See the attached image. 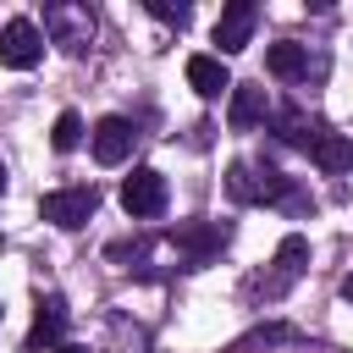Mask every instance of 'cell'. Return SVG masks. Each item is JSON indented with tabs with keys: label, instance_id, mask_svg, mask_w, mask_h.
<instances>
[{
	"label": "cell",
	"instance_id": "10",
	"mask_svg": "<svg viewBox=\"0 0 353 353\" xmlns=\"http://www.w3.org/2000/svg\"><path fill=\"white\" fill-rule=\"evenodd\" d=\"M61 331H66V303L61 298H44L39 314H33V331H28V353H55L61 347Z\"/></svg>",
	"mask_w": 353,
	"mask_h": 353
},
{
	"label": "cell",
	"instance_id": "13",
	"mask_svg": "<svg viewBox=\"0 0 353 353\" xmlns=\"http://www.w3.org/2000/svg\"><path fill=\"white\" fill-rule=\"evenodd\" d=\"M276 138H281V143H292V149H309V154H314V143L325 138V127H320V121H309L303 110H281V116H276Z\"/></svg>",
	"mask_w": 353,
	"mask_h": 353
},
{
	"label": "cell",
	"instance_id": "8",
	"mask_svg": "<svg viewBox=\"0 0 353 353\" xmlns=\"http://www.w3.org/2000/svg\"><path fill=\"white\" fill-rule=\"evenodd\" d=\"M132 138H138V132H132L127 116H105V121H94V132H88L99 165H121V160L132 154Z\"/></svg>",
	"mask_w": 353,
	"mask_h": 353
},
{
	"label": "cell",
	"instance_id": "5",
	"mask_svg": "<svg viewBox=\"0 0 353 353\" xmlns=\"http://www.w3.org/2000/svg\"><path fill=\"white\" fill-rule=\"evenodd\" d=\"M121 210H127L132 221L160 215V210H165V176H160L154 165H138V171L121 182Z\"/></svg>",
	"mask_w": 353,
	"mask_h": 353
},
{
	"label": "cell",
	"instance_id": "18",
	"mask_svg": "<svg viewBox=\"0 0 353 353\" xmlns=\"http://www.w3.org/2000/svg\"><path fill=\"white\" fill-rule=\"evenodd\" d=\"M55 353H88V347H77V342H61V347H55Z\"/></svg>",
	"mask_w": 353,
	"mask_h": 353
},
{
	"label": "cell",
	"instance_id": "15",
	"mask_svg": "<svg viewBox=\"0 0 353 353\" xmlns=\"http://www.w3.org/2000/svg\"><path fill=\"white\" fill-rule=\"evenodd\" d=\"M314 165H320L325 176L353 171V138H347V132H325V138L314 143Z\"/></svg>",
	"mask_w": 353,
	"mask_h": 353
},
{
	"label": "cell",
	"instance_id": "17",
	"mask_svg": "<svg viewBox=\"0 0 353 353\" xmlns=\"http://www.w3.org/2000/svg\"><path fill=\"white\" fill-rule=\"evenodd\" d=\"M149 17H160V22H176V28H182V22L193 17V6H182V0H176V6H171V0H149Z\"/></svg>",
	"mask_w": 353,
	"mask_h": 353
},
{
	"label": "cell",
	"instance_id": "11",
	"mask_svg": "<svg viewBox=\"0 0 353 353\" xmlns=\"http://www.w3.org/2000/svg\"><path fill=\"white\" fill-rule=\"evenodd\" d=\"M44 28H50V33H55V44H61V50H72V55H77V50L88 44V33H94L88 11H66V6H50V11H44Z\"/></svg>",
	"mask_w": 353,
	"mask_h": 353
},
{
	"label": "cell",
	"instance_id": "6",
	"mask_svg": "<svg viewBox=\"0 0 353 353\" xmlns=\"http://www.w3.org/2000/svg\"><path fill=\"white\" fill-rule=\"evenodd\" d=\"M39 55H44V33H39L28 17H11V22L0 28V61H6L11 72H28V66H39Z\"/></svg>",
	"mask_w": 353,
	"mask_h": 353
},
{
	"label": "cell",
	"instance_id": "4",
	"mask_svg": "<svg viewBox=\"0 0 353 353\" xmlns=\"http://www.w3.org/2000/svg\"><path fill=\"white\" fill-rule=\"evenodd\" d=\"M303 270H309V243L292 232V237H281V248H276V259H270V276H259L254 292H259V298H281Z\"/></svg>",
	"mask_w": 353,
	"mask_h": 353
},
{
	"label": "cell",
	"instance_id": "3",
	"mask_svg": "<svg viewBox=\"0 0 353 353\" xmlns=\"http://www.w3.org/2000/svg\"><path fill=\"white\" fill-rule=\"evenodd\" d=\"M226 237H232L226 221H182V226L171 232V243H176V254H182L188 265H210V259L226 248Z\"/></svg>",
	"mask_w": 353,
	"mask_h": 353
},
{
	"label": "cell",
	"instance_id": "16",
	"mask_svg": "<svg viewBox=\"0 0 353 353\" xmlns=\"http://www.w3.org/2000/svg\"><path fill=\"white\" fill-rule=\"evenodd\" d=\"M50 143H55L61 154H66V149H77V143H83V116H77V110H61V116H55V127H50Z\"/></svg>",
	"mask_w": 353,
	"mask_h": 353
},
{
	"label": "cell",
	"instance_id": "19",
	"mask_svg": "<svg viewBox=\"0 0 353 353\" xmlns=\"http://www.w3.org/2000/svg\"><path fill=\"white\" fill-rule=\"evenodd\" d=\"M342 298H347V303H353V276H347V281H342Z\"/></svg>",
	"mask_w": 353,
	"mask_h": 353
},
{
	"label": "cell",
	"instance_id": "9",
	"mask_svg": "<svg viewBox=\"0 0 353 353\" xmlns=\"http://www.w3.org/2000/svg\"><path fill=\"white\" fill-rule=\"evenodd\" d=\"M265 116H270V94L259 83H232V110H226L232 132H254Z\"/></svg>",
	"mask_w": 353,
	"mask_h": 353
},
{
	"label": "cell",
	"instance_id": "20",
	"mask_svg": "<svg viewBox=\"0 0 353 353\" xmlns=\"http://www.w3.org/2000/svg\"><path fill=\"white\" fill-rule=\"evenodd\" d=\"M0 193H6V165H0Z\"/></svg>",
	"mask_w": 353,
	"mask_h": 353
},
{
	"label": "cell",
	"instance_id": "2",
	"mask_svg": "<svg viewBox=\"0 0 353 353\" xmlns=\"http://www.w3.org/2000/svg\"><path fill=\"white\" fill-rule=\"evenodd\" d=\"M99 210V193L94 188H55V193H44L39 199V215L50 221V226H61V232H77V226H88V215Z\"/></svg>",
	"mask_w": 353,
	"mask_h": 353
},
{
	"label": "cell",
	"instance_id": "7",
	"mask_svg": "<svg viewBox=\"0 0 353 353\" xmlns=\"http://www.w3.org/2000/svg\"><path fill=\"white\" fill-rule=\"evenodd\" d=\"M254 22H259L254 0H232V6H221V17H215V44H221V55H237V50L254 39Z\"/></svg>",
	"mask_w": 353,
	"mask_h": 353
},
{
	"label": "cell",
	"instance_id": "12",
	"mask_svg": "<svg viewBox=\"0 0 353 353\" xmlns=\"http://www.w3.org/2000/svg\"><path fill=\"white\" fill-rule=\"evenodd\" d=\"M188 83H193V94H204V99L232 94V72H226L221 55H188Z\"/></svg>",
	"mask_w": 353,
	"mask_h": 353
},
{
	"label": "cell",
	"instance_id": "14",
	"mask_svg": "<svg viewBox=\"0 0 353 353\" xmlns=\"http://www.w3.org/2000/svg\"><path fill=\"white\" fill-rule=\"evenodd\" d=\"M303 66H309V50H303V44H292V39H281V44H270V50H265V72H270V77H281V83L303 77Z\"/></svg>",
	"mask_w": 353,
	"mask_h": 353
},
{
	"label": "cell",
	"instance_id": "1",
	"mask_svg": "<svg viewBox=\"0 0 353 353\" xmlns=\"http://www.w3.org/2000/svg\"><path fill=\"white\" fill-rule=\"evenodd\" d=\"M226 193L237 199V204H276V199H287L292 193V182L281 176V171H259V165H248V160H237L232 171H226Z\"/></svg>",
	"mask_w": 353,
	"mask_h": 353
}]
</instances>
